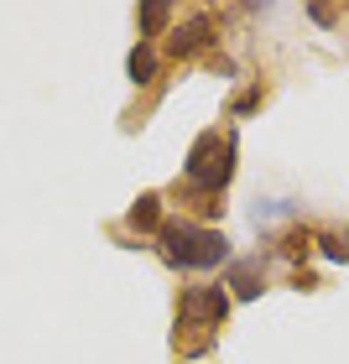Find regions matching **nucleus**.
Here are the masks:
<instances>
[{"mask_svg":"<svg viewBox=\"0 0 349 364\" xmlns=\"http://www.w3.org/2000/svg\"><path fill=\"white\" fill-rule=\"evenodd\" d=\"M287 255H292V260L308 255V240H303V235H287Z\"/></svg>","mask_w":349,"mask_h":364,"instance_id":"nucleus-10","label":"nucleus"},{"mask_svg":"<svg viewBox=\"0 0 349 364\" xmlns=\"http://www.w3.org/2000/svg\"><path fill=\"white\" fill-rule=\"evenodd\" d=\"M157 240H162L167 266H177V271H214V266L229 260V240L219 235V229H204V224H188V219L162 224Z\"/></svg>","mask_w":349,"mask_h":364,"instance_id":"nucleus-1","label":"nucleus"},{"mask_svg":"<svg viewBox=\"0 0 349 364\" xmlns=\"http://www.w3.org/2000/svg\"><path fill=\"white\" fill-rule=\"evenodd\" d=\"M209 42H214V21L209 16H193V21H182L172 31V58H193V53H204Z\"/></svg>","mask_w":349,"mask_h":364,"instance_id":"nucleus-4","label":"nucleus"},{"mask_svg":"<svg viewBox=\"0 0 349 364\" xmlns=\"http://www.w3.org/2000/svg\"><path fill=\"white\" fill-rule=\"evenodd\" d=\"M235 291H240V296H261V281H256V260H240V266H235Z\"/></svg>","mask_w":349,"mask_h":364,"instance_id":"nucleus-8","label":"nucleus"},{"mask_svg":"<svg viewBox=\"0 0 349 364\" xmlns=\"http://www.w3.org/2000/svg\"><path fill=\"white\" fill-rule=\"evenodd\" d=\"M318 245H323V255H328V260H344V245H339V240H318Z\"/></svg>","mask_w":349,"mask_h":364,"instance_id":"nucleus-11","label":"nucleus"},{"mask_svg":"<svg viewBox=\"0 0 349 364\" xmlns=\"http://www.w3.org/2000/svg\"><path fill=\"white\" fill-rule=\"evenodd\" d=\"M125 224H130V229H141V235H146V229H162V198H157V193H141Z\"/></svg>","mask_w":349,"mask_h":364,"instance_id":"nucleus-5","label":"nucleus"},{"mask_svg":"<svg viewBox=\"0 0 349 364\" xmlns=\"http://www.w3.org/2000/svg\"><path fill=\"white\" fill-rule=\"evenodd\" d=\"M167 16H172L167 0H146V6H141V26H146V37H157V31L167 26Z\"/></svg>","mask_w":349,"mask_h":364,"instance_id":"nucleus-7","label":"nucleus"},{"mask_svg":"<svg viewBox=\"0 0 349 364\" xmlns=\"http://www.w3.org/2000/svg\"><path fill=\"white\" fill-rule=\"evenodd\" d=\"M125 73H130V84H152V78H157V53H152V47H136V53H130V63H125Z\"/></svg>","mask_w":349,"mask_h":364,"instance_id":"nucleus-6","label":"nucleus"},{"mask_svg":"<svg viewBox=\"0 0 349 364\" xmlns=\"http://www.w3.org/2000/svg\"><path fill=\"white\" fill-rule=\"evenodd\" d=\"M224 312H229V296L219 287H193L182 296V323L188 328H219Z\"/></svg>","mask_w":349,"mask_h":364,"instance_id":"nucleus-3","label":"nucleus"},{"mask_svg":"<svg viewBox=\"0 0 349 364\" xmlns=\"http://www.w3.org/2000/svg\"><path fill=\"white\" fill-rule=\"evenodd\" d=\"M308 16H313L318 26H328V21H334V6H308Z\"/></svg>","mask_w":349,"mask_h":364,"instance_id":"nucleus-9","label":"nucleus"},{"mask_svg":"<svg viewBox=\"0 0 349 364\" xmlns=\"http://www.w3.org/2000/svg\"><path fill=\"white\" fill-rule=\"evenodd\" d=\"M229 177H235V141L219 130H204L188 151V182L198 193H219Z\"/></svg>","mask_w":349,"mask_h":364,"instance_id":"nucleus-2","label":"nucleus"}]
</instances>
